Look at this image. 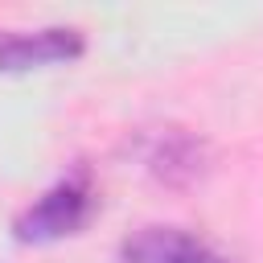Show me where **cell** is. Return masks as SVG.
<instances>
[{
  "label": "cell",
  "mask_w": 263,
  "mask_h": 263,
  "mask_svg": "<svg viewBox=\"0 0 263 263\" xmlns=\"http://www.w3.org/2000/svg\"><path fill=\"white\" fill-rule=\"evenodd\" d=\"M95 210H99V193L90 185V173L86 168H74L70 177L53 181L41 197H33L16 214L12 234L25 247H49V242H62V238L82 234L90 226Z\"/></svg>",
  "instance_id": "1"
},
{
  "label": "cell",
  "mask_w": 263,
  "mask_h": 263,
  "mask_svg": "<svg viewBox=\"0 0 263 263\" xmlns=\"http://www.w3.org/2000/svg\"><path fill=\"white\" fill-rule=\"evenodd\" d=\"M86 41L70 25H41V29H0V74L37 70L53 62L82 58Z\"/></svg>",
  "instance_id": "2"
},
{
  "label": "cell",
  "mask_w": 263,
  "mask_h": 263,
  "mask_svg": "<svg viewBox=\"0 0 263 263\" xmlns=\"http://www.w3.org/2000/svg\"><path fill=\"white\" fill-rule=\"evenodd\" d=\"M123 263H226L181 226H140L123 238Z\"/></svg>",
  "instance_id": "3"
}]
</instances>
